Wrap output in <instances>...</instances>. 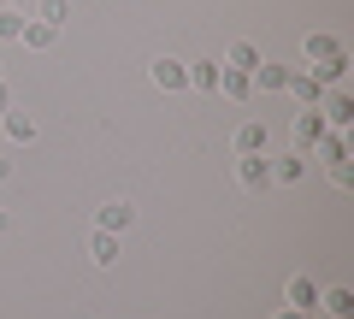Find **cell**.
I'll return each instance as SVG.
<instances>
[{"mask_svg": "<svg viewBox=\"0 0 354 319\" xmlns=\"http://www.w3.org/2000/svg\"><path fill=\"white\" fill-rule=\"evenodd\" d=\"M218 71H225V60H189V89L218 95Z\"/></svg>", "mask_w": 354, "mask_h": 319, "instance_id": "obj_12", "label": "cell"}, {"mask_svg": "<svg viewBox=\"0 0 354 319\" xmlns=\"http://www.w3.org/2000/svg\"><path fill=\"white\" fill-rule=\"evenodd\" d=\"M330 172V183H337V190H354V166H325Z\"/></svg>", "mask_w": 354, "mask_h": 319, "instance_id": "obj_23", "label": "cell"}, {"mask_svg": "<svg viewBox=\"0 0 354 319\" xmlns=\"http://www.w3.org/2000/svg\"><path fill=\"white\" fill-rule=\"evenodd\" d=\"M0 148H6V130H0Z\"/></svg>", "mask_w": 354, "mask_h": 319, "instance_id": "obj_28", "label": "cell"}, {"mask_svg": "<svg viewBox=\"0 0 354 319\" xmlns=\"http://www.w3.org/2000/svg\"><path fill=\"white\" fill-rule=\"evenodd\" d=\"M18 42H24L30 53H48L53 42H59V30H53V24H41V18H24V36H18Z\"/></svg>", "mask_w": 354, "mask_h": 319, "instance_id": "obj_17", "label": "cell"}, {"mask_svg": "<svg viewBox=\"0 0 354 319\" xmlns=\"http://www.w3.org/2000/svg\"><path fill=\"white\" fill-rule=\"evenodd\" d=\"M230 142H236V154H266V125H260V118H242Z\"/></svg>", "mask_w": 354, "mask_h": 319, "instance_id": "obj_18", "label": "cell"}, {"mask_svg": "<svg viewBox=\"0 0 354 319\" xmlns=\"http://www.w3.org/2000/svg\"><path fill=\"white\" fill-rule=\"evenodd\" d=\"M236 183L254 190V195L272 190V160H266V154H242V160H236Z\"/></svg>", "mask_w": 354, "mask_h": 319, "instance_id": "obj_4", "label": "cell"}, {"mask_svg": "<svg viewBox=\"0 0 354 319\" xmlns=\"http://www.w3.org/2000/svg\"><path fill=\"white\" fill-rule=\"evenodd\" d=\"M319 118H325L330 130H348V125H354V95H348V89H325V101H319Z\"/></svg>", "mask_w": 354, "mask_h": 319, "instance_id": "obj_3", "label": "cell"}, {"mask_svg": "<svg viewBox=\"0 0 354 319\" xmlns=\"http://www.w3.org/2000/svg\"><path fill=\"white\" fill-rule=\"evenodd\" d=\"M307 178V154H278V160H272V183H301Z\"/></svg>", "mask_w": 354, "mask_h": 319, "instance_id": "obj_16", "label": "cell"}, {"mask_svg": "<svg viewBox=\"0 0 354 319\" xmlns=\"http://www.w3.org/2000/svg\"><path fill=\"white\" fill-rule=\"evenodd\" d=\"M218 95H225V101H236V107H248L254 101V83H248V71H218Z\"/></svg>", "mask_w": 354, "mask_h": 319, "instance_id": "obj_9", "label": "cell"}, {"mask_svg": "<svg viewBox=\"0 0 354 319\" xmlns=\"http://www.w3.org/2000/svg\"><path fill=\"white\" fill-rule=\"evenodd\" d=\"M0 6H18V12H30V6H36V0H0Z\"/></svg>", "mask_w": 354, "mask_h": 319, "instance_id": "obj_26", "label": "cell"}, {"mask_svg": "<svg viewBox=\"0 0 354 319\" xmlns=\"http://www.w3.org/2000/svg\"><path fill=\"white\" fill-rule=\"evenodd\" d=\"M24 18L30 12H18V6H0V42H18V36H24Z\"/></svg>", "mask_w": 354, "mask_h": 319, "instance_id": "obj_22", "label": "cell"}, {"mask_svg": "<svg viewBox=\"0 0 354 319\" xmlns=\"http://www.w3.org/2000/svg\"><path fill=\"white\" fill-rule=\"evenodd\" d=\"M283 95H295L301 107H319V101H325V83H319L307 65H290V83H283Z\"/></svg>", "mask_w": 354, "mask_h": 319, "instance_id": "obj_5", "label": "cell"}, {"mask_svg": "<svg viewBox=\"0 0 354 319\" xmlns=\"http://www.w3.org/2000/svg\"><path fill=\"white\" fill-rule=\"evenodd\" d=\"M319 313H325V319H354V290H348V284L325 290V295H319Z\"/></svg>", "mask_w": 354, "mask_h": 319, "instance_id": "obj_13", "label": "cell"}, {"mask_svg": "<svg viewBox=\"0 0 354 319\" xmlns=\"http://www.w3.org/2000/svg\"><path fill=\"white\" fill-rule=\"evenodd\" d=\"M0 113H12V83L0 77Z\"/></svg>", "mask_w": 354, "mask_h": 319, "instance_id": "obj_24", "label": "cell"}, {"mask_svg": "<svg viewBox=\"0 0 354 319\" xmlns=\"http://www.w3.org/2000/svg\"><path fill=\"white\" fill-rule=\"evenodd\" d=\"M248 83H254L260 95H283V83H290V65H272V60H260Z\"/></svg>", "mask_w": 354, "mask_h": 319, "instance_id": "obj_8", "label": "cell"}, {"mask_svg": "<svg viewBox=\"0 0 354 319\" xmlns=\"http://www.w3.org/2000/svg\"><path fill=\"white\" fill-rule=\"evenodd\" d=\"M36 18L53 24V30H65V24H71V0H36Z\"/></svg>", "mask_w": 354, "mask_h": 319, "instance_id": "obj_21", "label": "cell"}, {"mask_svg": "<svg viewBox=\"0 0 354 319\" xmlns=\"http://www.w3.org/2000/svg\"><path fill=\"white\" fill-rule=\"evenodd\" d=\"M330 53H342V42H337V36H325V30H307V36H301V60H307V65L330 60Z\"/></svg>", "mask_w": 354, "mask_h": 319, "instance_id": "obj_11", "label": "cell"}, {"mask_svg": "<svg viewBox=\"0 0 354 319\" xmlns=\"http://www.w3.org/2000/svg\"><path fill=\"white\" fill-rule=\"evenodd\" d=\"M130 225H136V201H124V195H113L101 207V219H95V230H113V237H124Z\"/></svg>", "mask_w": 354, "mask_h": 319, "instance_id": "obj_6", "label": "cell"}, {"mask_svg": "<svg viewBox=\"0 0 354 319\" xmlns=\"http://www.w3.org/2000/svg\"><path fill=\"white\" fill-rule=\"evenodd\" d=\"M0 183H12V154L0 148Z\"/></svg>", "mask_w": 354, "mask_h": 319, "instance_id": "obj_25", "label": "cell"}, {"mask_svg": "<svg viewBox=\"0 0 354 319\" xmlns=\"http://www.w3.org/2000/svg\"><path fill=\"white\" fill-rule=\"evenodd\" d=\"M6 230H12V219H6V213H0V237H6Z\"/></svg>", "mask_w": 354, "mask_h": 319, "instance_id": "obj_27", "label": "cell"}, {"mask_svg": "<svg viewBox=\"0 0 354 319\" xmlns=\"http://www.w3.org/2000/svg\"><path fill=\"white\" fill-rule=\"evenodd\" d=\"M325 118H319V107H301V113L290 118V136H295V154H313L319 142H325Z\"/></svg>", "mask_w": 354, "mask_h": 319, "instance_id": "obj_2", "label": "cell"}, {"mask_svg": "<svg viewBox=\"0 0 354 319\" xmlns=\"http://www.w3.org/2000/svg\"><path fill=\"white\" fill-rule=\"evenodd\" d=\"M260 60H266V53L254 48V42H230V48H225V65H230V71H248V77H254V65H260Z\"/></svg>", "mask_w": 354, "mask_h": 319, "instance_id": "obj_19", "label": "cell"}, {"mask_svg": "<svg viewBox=\"0 0 354 319\" xmlns=\"http://www.w3.org/2000/svg\"><path fill=\"white\" fill-rule=\"evenodd\" d=\"M319 295H325V290H319V284L307 278V272L283 284V302H290V307H301V313H313V307H319Z\"/></svg>", "mask_w": 354, "mask_h": 319, "instance_id": "obj_7", "label": "cell"}, {"mask_svg": "<svg viewBox=\"0 0 354 319\" xmlns=\"http://www.w3.org/2000/svg\"><path fill=\"white\" fill-rule=\"evenodd\" d=\"M348 148H354V142H348V130H325V142H319V160H325V166H348Z\"/></svg>", "mask_w": 354, "mask_h": 319, "instance_id": "obj_14", "label": "cell"}, {"mask_svg": "<svg viewBox=\"0 0 354 319\" xmlns=\"http://www.w3.org/2000/svg\"><path fill=\"white\" fill-rule=\"evenodd\" d=\"M0 130H6L12 148H30V142H36V118L30 113H0Z\"/></svg>", "mask_w": 354, "mask_h": 319, "instance_id": "obj_10", "label": "cell"}, {"mask_svg": "<svg viewBox=\"0 0 354 319\" xmlns=\"http://www.w3.org/2000/svg\"><path fill=\"white\" fill-rule=\"evenodd\" d=\"M148 77H153V89H160V95H183V89H189V60L160 53V60L148 65Z\"/></svg>", "mask_w": 354, "mask_h": 319, "instance_id": "obj_1", "label": "cell"}, {"mask_svg": "<svg viewBox=\"0 0 354 319\" xmlns=\"http://www.w3.org/2000/svg\"><path fill=\"white\" fill-rule=\"evenodd\" d=\"M88 260H95V266H118V237L113 230H95V237H88Z\"/></svg>", "mask_w": 354, "mask_h": 319, "instance_id": "obj_20", "label": "cell"}, {"mask_svg": "<svg viewBox=\"0 0 354 319\" xmlns=\"http://www.w3.org/2000/svg\"><path fill=\"white\" fill-rule=\"evenodd\" d=\"M307 71L325 83V89H342V77H348V48L342 53H330V60H319V65H307Z\"/></svg>", "mask_w": 354, "mask_h": 319, "instance_id": "obj_15", "label": "cell"}]
</instances>
